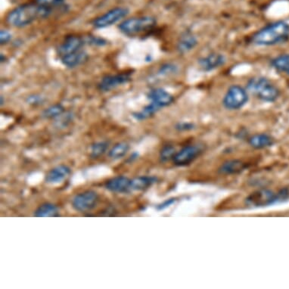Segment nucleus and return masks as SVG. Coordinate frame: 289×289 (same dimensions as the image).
<instances>
[{
	"label": "nucleus",
	"mask_w": 289,
	"mask_h": 289,
	"mask_svg": "<svg viewBox=\"0 0 289 289\" xmlns=\"http://www.w3.org/2000/svg\"><path fill=\"white\" fill-rule=\"evenodd\" d=\"M248 92L264 103H275L280 95V90L268 78L255 77L249 80L246 86Z\"/></svg>",
	"instance_id": "7ed1b4c3"
},
{
	"label": "nucleus",
	"mask_w": 289,
	"mask_h": 289,
	"mask_svg": "<svg viewBox=\"0 0 289 289\" xmlns=\"http://www.w3.org/2000/svg\"><path fill=\"white\" fill-rule=\"evenodd\" d=\"M226 63V58L220 53H211L199 59V64L204 71H211L222 67Z\"/></svg>",
	"instance_id": "f8f14e48"
},
{
	"label": "nucleus",
	"mask_w": 289,
	"mask_h": 289,
	"mask_svg": "<svg viewBox=\"0 0 289 289\" xmlns=\"http://www.w3.org/2000/svg\"><path fill=\"white\" fill-rule=\"evenodd\" d=\"M130 149V146L126 142H121L115 144L112 149L110 150L109 155L110 158H113V159H120V158H123L124 155L127 153V152Z\"/></svg>",
	"instance_id": "5701e85b"
},
{
	"label": "nucleus",
	"mask_w": 289,
	"mask_h": 289,
	"mask_svg": "<svg viewBox=\"0 0 289 289\" xmlns=\"http://www.w3.org/2000/svg\"><path fill=\"white\" fill-rule=\"evenodd\" d=\"M51 8L38 3H27L15 8L9 12L7 21L15 28H23L37 20L47 18L51 14Z\"/></svg>",
	"instance_id": "f257e3e1"
},
{
	"label": "nucleus",
	"mask_w": 289,
	"mask_h": 289,
	"mask_svg": "<svg viewBox=\"0 0 289 289\" xmlns=\"http://www.w3.org/2000/svg\"><path fill=\"white\" fill-rule=\"evenodd\" d=\"M156 25V20L151 16L130 18L119 25V29L127 36H136L153 29Z\"/></svg>",
	"instance_id": "39448f33"
},
{
	"label": "nucleus",
	"mask_w": 289,
	"mask_h": 289,
	"mask_svg": "<svg viewBox=\"0 0 289 289\" xmlns=\"http://www.w3.org/2000/svg\"><path fill=\"white\" fill-rule=\"evenodd\" d=\"M108 148V142H99L91 146L90 156L92 158H97L103 155Z\"/></svg>",
	"instance_id": "393cba45"
},
{
	"label": "nucleus",
	"mask_w": 289,
	"mask_h": 289,
	"mask_svg": "<svg viewBox=\"0 0 289 289\" xmlns=\"http://www.w3.org/2000/svg\"><path fill=\"white\" fill-rule=\"evenodd\" d=\"M130 184H131V180L123 176H120L108 180L105 184V187L107 189L112 192L125 193L131 191Z\"/></svg>",
	"instance_id": "4468645a"
},
{
	"label": "nucleus",
	"mask_w": 289,
	"mask_h": 289,
	"mask_svg": "<svg viewBox=\"0 0 289 289\" xmlns=\"http://www.w3.org/2000/svg\"><path fill=\"white\" fill-rule=\"evenodd\" d=\"M176 153L177 152H176V149L174 146H171V144H166L162 148L161 152H160V159L162 162H166V161L173 159L174 157L175 156Z\"/></svg>",
	"instance_id": "a878e982"
},
{
	"label": "nucleus",
	"mask_w": 289,
	"mask_h": 289,
	"mask_svg": "<svg viewBox=\"0 0 289 289\" xmlns=\"http://www.w3.org/2000/svg\"><path fill=\"white\" fill-rule=\"evenodd\" d=\"M86 43L85 40L81 37L77 36H70L67 37L64 42L61 44L60 46L58 49V53L60 57L72 54L76 52L81 50V48Z\"/></svg>",
	"instance_id": "9d476101"
},
{
	"label": "nucleus",
	"mask_w": 289,
	"mask_h": 289,
	"mask_svg": "<svg viewBox=\"0 0 289 289\" xmlns=\"http://www.w3.org/2000/svg\"><path fill=\"white\" fill-rule=\"evenodd\" d=\"M98 199V195L95 191H83L74 198L72 200V206L78 211H87L95 206Z\"/></svg>",
	"instance_id": "1a4fd4ad"
},
{
	"label": "nucleus",
	"mask_w": 289,
	"mask_h": 289,
	"mask_svg": "<svg viewBox=\"0 0 289 289\" xmlns=\"http://www.w3.org/2000/svg\"><path fill=\"white\" fill-rule=\"evenodd\" d=\"M151 103L155 104L160 108L171 105L174 101V97L161 88L152 89L148 95Z\"/></svg>",
	"instance_id": "ddd939ff"
},
{
	"label": "nucleus",
	"mask_w": 289,
	"mask_h": 289,
	"mask_svg": "<svg viewBox=\"0 0 289 289\" xmlns=\"http://www.w3.org/2000/svg\"><path fill=\"white\" fill-rule=\"evenodd\" d=\"M248 100L247 89L239 85H232L229 86L223 99V105L229 111H237L243 108Z\"/></svg>",
	"instance_id": "423d86ee"
},
{
	"label": "nucleus",
	"mask_w": 289,
	"mask_h": 289,
	"mask_svg": "<svg viewBox=\"0 0 289 289\" xmlns=\"http://www.w3.org/2000/svg\"><path fill=\"white\" fill-rule=\"evenodd\" d=\"M204 152V147L201 144H192L183 147L180 152L176 153L173 158L175 165L183 166L188 165L201 156Z\"/></svg>",
	"instance_id": "0eeeda50"
},
{
	"label": "nucleus",
	"mask_w": 289,
	"mask_h": 289,
	"mask_svg": "<svg viewBox=\"0 0 289 289\" xmlns=\"http://www.w3.org/2000/svg\"><path fill=\"white\" fill-rule=\"evenodd\" d=\"M85 42L94 45H100V46H103L107 44L106 40L98 37H89L85 40Z\"/></svg>",
	"instance_id": "bb28decb"
},
{
	"label": "nucleus",
	"mask_w": 289,
	"mask_h": 289,
	"mask_svg": "<svg viewBox=\"0 0 289 289\" xmlns=\"http://www.w3.org/2000/svg\"><path fill=\"white\" fill-rule=\"evenodd\" d=\"M177 128L180 130H191L193 128V124L188 123L179 124L178 126H177Z\"/></svg>",
	"instance_id": "2f4dec72"
},
{
	"label": "nucleus",
	"mask_w": 289,
	"mask_h": 289,
	"mask_svg": "<svg viewBox=\"0 0 289 289\" xmlns=\"http://www.w3.org/2000/svg\"><path fill=\"white\" fill-rule=\"evenodd\" d=\"M289 40V23L278 21L269 23L254 33L251 42L259 46H273L285 43Z\"/></svg>",
	"instance_id": "f03ea898"
},
{
	"label": "nucleus",
	"mask_w": 289,
	"mask_h": 289,
	"mask_svg": "<svg viewBox=\"0 0 289 289\" xmlns=\"http://www.w3.org/2000/svg\"><path fill=\"white\" fill-rule=\"evenodd\" d=\"M271 65L276 71L289 77V53L280 55L272 59Z\"/></svg>",
	"instance_id": "aec40b11"
},
{
	"label": "nucleus",
	"mask_w": 289,
	"mask_h": 289,
	"mask_svg": "<svg viewBox=\"0 0 289 289\" xmlns=\"http://www.w3.org/2000/svg\"><path fill=\"white\" fill-rule=\"evenodd\" d=\"M174 66H171L170 64H166L165 66H163L161 69V73L163 74H167L168 72H171V70H174Z\"/></svg>",
	"instance_id": "473e14b6"
},
{
	"label": "nucleus",
	"mask_w": 289,
	"mask_h": 289,
	"mask_svg": "<svg viewBox=\"0 0 289 289\" xmlns=\"http://www.w3.org/2000/svg\"><path fill=\"white\" fill-rule=\"evenodd\" d=\"M62 64L67 67H75L81 65L83 63L86 62L88 59V54L83 50L76 52V53H72V54L67 55V56H63L61 58Z\"/></svg>",
	"instance_id": "a211bd4d"
},
{
	"label": "nucleus",
	"mask_w": 289,
	"mask_h": 289,
	"mask_svg": "<svg viewBox=\"0 0 289 289\" xmlns=\"http://www.w3.org/2000/svg\"><path fill=\"white\" fill-rule=\"evenodd\" d=\"M289 198L288 188H282L275 193L270 189L257 190L246 198V205L251 207H262L270 206L275 204L285 202Z\"/></svg>",
	"instance_id": "20e7f679"
},
{
	"label": "nucleus",
	"mask_w": 289,
	"mask_h": 289,
	"mask_svg": "<svg viewBox=\"0 0 289 289\" xmlns=\"http://www.w3.org/2000/svg\"><path fill=\"white\" fill-rule=\"evenodd\" d=\"M248 143L254 149H262L273 146L274 139L266 133H257L248 139Z\"/></svg>",
	"instance_id": "6ab92c4d"
},
{
	"label": "nucleus",
	"mask_w": 289,
	"mask_h": 289,
	"mask_svg": "<svg viewBox=\"0 0 289 289\" xmlns=\"http://www.w3.org/2000/svg\"><path fill=\"white\" fill-rule=\"evenodd\" d=\"M42 102H43V100L40 95H31L28 99V103L31 104V105H40Z\"/></svg>",
	"instance_id": "c756f323"
},
{
	"label": "nucleus",
	"mask_w": 289,
	"mask_h": 289,
	"mask_svg": "<svg viewBox=\"0 0 289 289\" xmlns=\"http://www.w3.org/2000/svg\"><path fill=\"white\" fill-rule=\"evenodd\" d=\"M157 178L154 177H139L131 180V191H142L156 183Z\"/></svg>",
	"instance_id": "412c9836"
},
{
	"label": "nucleus",
	"mask_w": 289,
	"mask_h": 289,
	"mask_svg": "<svg viewBox=\"0 0 289 289\" xmlns=\"http://www.w3.org/2000/svg\"><path fill=\"white\" fill-rule=\"evenodd\" d=\"M197 45L198 40L196 36L190 31H186L179 38L177 48L179 53L181 54H186L188 52L194 50Z\"/></svg>",
	"instance_id": "2eb2a0df"
},
{
	"label": "nucleus",
	"mask_w": 289,
	"mask_h": 289,
	"mask_svg": "<svg viewBox=\"0 0 289 289\" xmlns=\"http://www.w3.org/2000/svg\"><path fill=\"white\" fill-rule=\"evenodd\" d=\"M129 13L127 8L117 7L108 11L102 16L99 17L92 22L95 28H104L111 26L127 16Z\"/></svg>",
	"instance_id": "6e6552de"
},
{
	"label": "nucleus",
	"mask_w": 289,
	"mask_h": 289,
	"mask_svg": "<svg viewBox=\"0 0 289 289\" xmlns=\"http://www.w3.org/2000/svg\"><path fill=\"white\" fill-rule=\"evenodd\" d=\"M64 112V108L62 105H54L49 107L42 113V116L45 118H53L59 117Z\"/></svg>",
	"instance_id": "b1692460"
},
{
	"label": "nucleus",
	"mask_w": 289,
	"mask_h": 289,
	"mask_svg": "<svg viewBox=\"0 0 289 289\" xmlns=\"http://www.w3.org/2000/svg\"><path fill=\"white\" fill-rule=\"evenodd\" d=\"M3 104V97H1V105Z\"/></svg>",
	"instance_id": "72a5a7b5"
},
{
	"label": "nucleus",
	"mask_w": 289,
	"mask_h": 289,
	"mask_svg": "<svg viewBox=\"0 0 289 289\" xmlns=\"http://www.w3.org/2000/svg\"><path fill=\"white\" fill-rule=\"evenodd\" d=\"M70 169L67 166L60 165L53 168L45 176V182L50 184H58L62 183L68 177Z\"/></svg>",
	"instance_id": "dca6fc26"
},
{
	"label": "nucleus",
	"mask_w": 289,
	"mask_h": 289,
	"mask_svg": "<svg viewBox=\"0 0 289 289\" xmlns=\"http://www.w3.org/2000/svg\"><path fill=\"white\" fill-rule=\"evenodd\" d=\"M64 0H37L36 3L41 6H46V7L52 8V6H57L62 3Z\"/></svg>",
	"instance_id": "cd10ccee"
},
{
	"label": "nucleus",
	"mask_w": 289,
	"mask_h": 289,
	"mask_svg": "<svg viewBox=\"0 0 289 289\" xmlns=\"http://www.w3.org/2000/svg\"><path fill=\"white\" fill-rule=\"evenodd\" d=\"M130 81V76L128 74H118V75H108L105 77L99 83V88L100 90H111L117 86L128 83Z\"/></svg>",
	"instance_id": "9b49d317"
},
{
	"label": "nucleus",
	"mask_w": 289,
	"mask_h": 289,
	"mask_svg": "<svg viewBox=\"0 0 289 289\" xmlns=\"http://www.w3.org/2000/svg\"><path fill=\"white\" fill-rule=\"evenodd\" d=\"M59 215V209L51 203H45L36 210L34 216L37 218H53Z\"/></svg>",
	"instance_id": "4be33fe9"
},
{
	"label": "nucleus",
	"mask_w": 289,
	"mask_h": 289,
	"mask_svg": "<svg viewBox=\"0 0 289 289\" xmlns=\"http://www.w3.org/2000/svg\"><path fill=\"white\" fill-rule=\"evenodd\" d=\"M247 168V165L239 160H229L219 168V173L224 175L239 174Z\"/></svg>",
	"instance_id": "f3484780"
},
{
	"label": "nucleus",
	"mask_w": 289,
	"mask_h": 289,
	"mask_svg": "<svg viewBox=\"0 0 289 289\" xmlns=\"http://www.w3.org/2000/svg\"><path fill=\"white\" fill-rule=\"evenodd\" d=\"M176 202L175 199H167V200H166L165 202H163L162 204H161V205H158V210H164V209L166 208V207L171 206V205H173V204H174V202Z\"/></svg>",
	"instance_id": "7c9ffc66"
},
{
	"label": "nucleus",
	"mask_w": 289,
	"mask_h": 289,
	"mask_svg": "<svg viewBox=\"0 0 289 289\" xmlns=\"http://www.w3.org/2000/svg\"><path fill=\"white\" fill-rule=\"evenodd\" d=\"M12 39V34L6 30H1L0 31V43L1 45L8 43Z\"/></svg>",
	"instance_id": "c85d7f7f"
}]
</instances>
